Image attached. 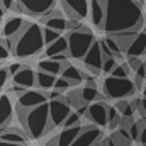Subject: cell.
Segmentation results:
<instances>
[{"mask_svg":"<svg viewBox=\"0 0 146 146\" xmlns=\"http://www.w3.org/2000/svg\"><path fill=\"white\" fill-rule=\"evenodd\" d=\"M80 124H82V115H80L76 110H73L72 114L66 117L63 127H75V126H80Z\"/></svg>","mask_w":146,"mask_h":146,"instance_id":"d6a6232c","label":"cell"},{"mask_svg":"<svg viewBox=\"0 0 146 146\" xmlns=\"http://www.w3.org/2000/svg\"><path fill=\"white\" fill-rule=\"evenodd\" d=\"M121 121H122V115L119 114V110L115 109V106H114V107H110V106H109L107 126H109L110 131H115V129H119V127H121Z\"/></svg>","mask_w":146,"mask_h":146,"instance_id":"4316f807","label":"cell"},{"mask_svg":"<svg viewBox=\"0 0 146 146\" xmlns=\"http://www.w3.org/2000/svg\"><path fill=\"white\" fill-rule=\"evenodd\" d=\"M80 94H82V99L85 104H92V102H97L100 99V94H99L97 87H94V85H85L80 90Z\"/></svg>","mask_w":146,"mask_h":146,"instance_id":"484cf974","label":"cell"},{"mask_svg":"<svg viewBox=\"0 0 146 146\" xmlns=\"http://www.w3.org/2000/svg\"><path fill=\"white\" fill-rule=\"evenodd\" d=\"M63 65H65V63L54 61L53 58H42V60H41V61L37 63V68H39L41 72L51 73V75H61Z\"/></svg>","mask_w":146,"mask_h":146,"instance_id":"603a6c76","label":"cell"},{"mask_svg":"<svg viewBox=\"0 0 146 146\" xmlns=\"http://www.w3.org/2000/svg\"><path fill=\"white\" fill-rule=\"evenodd\" d=\"M0 139L2 141H7V143H17V145H27V141L31 139L27 136V133L24 129H19V127H5L3 131H0Z\"/></svg>","mask_w":146,"mask_h":146,"instance_id":"9a60e30c","label":"cell"},{"mask_svg":"<svg viewBox=\"0 0 146 146\" xmlns=\"http://www.w3.org/2000/svg\"><path fill=\"white\" fill-rule=\"evenodd\" d=\"M124 54H127V58H141L143 54H146V27L133 37Z\"/></svg>","mask_w":146,"mask_h":146,"instance_id":"4fadbf2b","label":"cell"},{"mask_svg":"<svg viewBox=\"0 0 146 146\" xmlns=\"http://www.w3.org/2000/svg\"><path fill=\"white\" fill-rule=\"evenodd\" d=\"M36 85L42 90H51L54 88V83H56V75H51V73H46V72H37L36 75Z\"/></svg>","mask_w":146,"mask_h":146,"instance_id":"cb8c5ba5","label":"cell"},{"mask_svg":"<svg viewBox=\"0 0 146 146\" xmlns=\"http://www.w3.org/2000/svg\"><path fill=\"white\" fill-rule=\"evenodd\" d=\"M65 53H68V37L61 36V37H58L54 42L48 44L46 51L42 54H44V58H51L54 54H65Z\"/></svg>","mask_w":146,"mask_h":146,"instance_id":"44dd1931","label":"cell"},{"mask_svg":"<svg viewBox=\"0 0 146 146\" xmlns=\"http://www.w3.org/2000/svg\"><path fill=\"white\" fill-rule=\"evenodd\" d=\"M68 19H85L90 14V0H60Z\"/></svg>","mask_w":146,"mask_h":146,"instance_id":"ba28073f","label":"cell"},{"mask_svg":"<svg viewBox=\"0 0 146 146\" xmlns=\"http://www.w3.org/2000/svg\"><path fill=\"white\" fill-rule=\"evenodd\" d=\"M10 53H12L10 49H7V48H5L3 44H0V61H3V60H7V58L10 56Z\"/></svg>","mask_w":146,"mask_h":146,"instance_id":"7bdbcfd3","label":"cell"},{"mask_svg":"<svg viewBox=\"0 0 146 146\" xmlns=\"http://www.w3.org/2000/svg\"><path fill=\"white\" fill-rule=\"evenodd\" d=\"M68 54L75 60H83V56L88 53L92 44L95 42L94 33L88 27H82L78 31H68Z\"/></svg>","mask_w":146,"mask_h":146,"instance_id":"277c9868","label":"cell"},{"mask_svg":"<svg viewBox=\"0 0 146 146\" xmlns=\"http://www.w3.org/2000/svg\"><path fill=\"white\" fill-rule=\"evenodd\" d=\"M66 99H68V104L73 106L75 109H78V107H82V106H87V104L83 102V99H82L80 90H73L70 94H66Z\"/></svg>","mask_w":146,"mask_h":146,"instance_id":"f546056e","label":"cell"},{"mask_svg":"<svg viewBox=\"0 0 146 146\" xmlns=\"http://www.w3.org/2000/svg\"><path fill=\"white\" fill-rule=\"evenodd\" d=\"M0 2H2V0H0Z\"/></svg>","mask_w":146,"mask_h":146,"instance_id":"db71d44e","label":"cell"},{"mask_svg":"<svg viewBox=\"0 0 146 146\" xmlns=\"http://www.w3.org/2000/svg\"><path fill=\"white\" fill-rule=\"evenodd\" d=\"M82 27H83V24L78 19H66V31H78Z\"/></svg>","mask_w":146,"mask_h":146,"instance_id":"8d00e7d4","label":"cell"},{"mask_svg":"<svg viewBox=\"0 0 146 146\" xmlns=\"http://www.w3.org/2000/svg\"><path fill=\"white\" fill-rule=\"evenodd\" d=\"M145 97H146V87H145Z\"/></svg>","mask_w":146,"mask_h":146,"instance_id":"816d5d0a","label":"cell"},{"mask_svg":"<svg viewBox=\"0 0 146 146\" xmlns=\"http://www.w3.org/2000/svg\"><path fill=\"white\" fill-rule=\"evenodd\" d=\"M0 146H29V145H17V143H7V141H2V139H0Z\"/></svg>","mask_w":146,"mask_h":146,"instance_id":"bcb514c9","label":"cell"},{"mask_svg":"<svg viewBox=\"0 0 146 146\" xmlns=\"http://www.w3.org/2000/svg\"><path fill=\"white\" fill-rule=\"evenodd\" d=\"M119 65V61H117V58H114V56H110V58H104V65H102V72L104 73H112L114 72V68Z\"/></svg>","mask_w":146,"mask_h":146,"instance_id":"e575fe53","label":"cell"},{"mask_svg":"<svg viewBox=\"0 0 146 146\" xmlns=\"http://www.w3.org/2000/svg\"><path fill=\"white\" fill-rule=\"evenodd\" d=\"M136 85L133 80L127 78H117V76H107L104 80V94L107 99L112 100H122V99H129L136 94Z\"/></svg>","mask_w":146,"mask_h":146,"instance_id":"5b68a950","label":"cell"},{"mask_svg":"<svg viewBox=\"0 0 146 146\" xmlns=\"http://www.w3.org/2000/svg\"><path fill=\"white\" fill-rule=\"evenodd\" d=\"M83 65L87 66V70L92 73H100L102 72V65H104V54H102V48H100V41L95 39V42L92 44V48L88 49V53L83 56Z\"/></svg>","mask_w":146,"mask_h":146,"instance_id":"8fae6325","label":"cell"},{"mask_svg":"<svg viewBox=\"0 0 146 146\" xmlns=\"http://www.w3.org/2000/svg\"><path fill=\"white\" fill-rule=\"evenodd\" d=\"M70 114H72V106L68 104V100H60V99L49 100V119L53 127L63 126Z\"/></svg>","mask_w":146,"mask_h":146,"instance_id":"52a82bcc","label":"cell"},{"mask_svg":"<svg viewBox=\"0 0 146 146\" xmlns=\"http://www.w3.org/2000/svg\"><path fill=\"white\" fill-rule=\"evenodd\" d=\"M145 7H146V2H145Z\"/></svg>","mask_w":146,"mask_h":146,"instance_id":"f5cc1de1","label":"cell"},{"mask_svg":"<svg viewBox=\"0 0 146 146\" xmlns=\"http://www.w3.org/2000/svg\"><path fill=\"white\" fill-rule=\"evenodd\" d=\"M110 138H112V141H114L115 146H131V143H133V138H131L129 131L124 129V127L115 129V133H114Z\"/></svg>","mask_w":146,"mask_h":146,"instance_id":"d4e9b609","label":"cell"},{"mask_svg":"<svg viewBox=\"0 0 146 146\" xmlns=\"http://www.w3.org/2000/svg\"><path fill=\"white\" fill-rule=\"evenodd\" d=\"M36 75L37 72H34L29 65H24V68L21 72H17L12 76V83H17V85H21V87L29 90V88H33L36 85V80H37Z\"/></svg>","mask_w":146,"mask_h":146,"instance_id":"5bb4252c","label":"cell"},{"mask_svg":"<svg viewBox=\"0 0 146 146\" xmlns=\"http://www.w3.org/2000/svg\"><path fill=\"white\" fill-rule=\"evenodd\" d=\"M102 139V131L97 126H85L72 146H95Z\"/></svg>","mask_w":146,"mask_h":146,"instance_id":"7c38bea8","label":"cell"},{"mask_svg":"<svg viewBox=\"0 0 146 146\" xmlns=\"http://www.w3.org/2000/svg\"><path fill=\"white\" fill-rule=\"evenodd\" d=\"M87 117L88 121L97 126V127H104L107 126V117H109V106L104 102V100H97V102H92L88 104V112H87Z\"/></svg>","mask_w":146,"mask_h":146,"instance_id":"9c48e42d","label":"cell"},{"mask_svg":"<svg viewBox=\"0 0 146 146\" xmlns=\"http://www.w3.org/2000/svg\"><path fill=\"white\" fill-rule=\"evenodd\" d=\"M85 126H75V127H63L61 133L56 136L58 138V146H72V143L78 138V134L83 131Z\"/></svg>","mask_w":146,"mask_h":146,"instance_id":"ffe728a7","label":"cell"},{"mask_svg":"<svg viewBox=\"0 0 146 146\" xmlns=\"http://www.w3.org/2000/svg\"><path fill=\"white\" fill-rule=\"evenodd\" d=\"M14 3H15V0H2V2H0V5H2L5 10H12Z\"/></svg>","mask_w":146,"mask_h":146,"instance_id":"ee69618b","label":"cell"},{"mask_svg":"<svg viewBox=\"0 0 146 146\" xmlns=\"http://www.w3.org/2000/svg\"><path fill=\"white\" fill-rule=\"evenodd\" d=\"M46 42L42 37V27L34 22H27L21 34L14 37L12 54L17 58H33L44 49Z\"/></svg>","mask_w":146,"mask_h":146,"instance_id":"3957f363","label":"cell"},{"mask_svg":"<svg viewBox=\"0 0 146 146\" xmlns=\"http://www.w3.org/2000/svg\"><path fill=\"white\" fill-rule=\"evenodd\" d=\"M104 41H106V44L109 46V49L112 51V54H114L115 58H121V56L124 54V51H122L121 44L117 42V39H115L114 36H107L106 39H104Z\"/></svg>","mask_w":146,"mask_h":146,"instance_id":"f1b7e54d","label":"cell"},{"mask_svg":"<svg viewBox=\"0 0 146 146\" xmlns=\"http://www.w3.org/2000/svg\"><path fill=\"white\" fill-rule=\"evenodd\" d=\"M127 65L131 66V70H134V72H138V68L143 65V61L139 60V58H127Z\"/></svg>","mask_w":146,"mask_h":146,"instance_id":"f35d334b","label":"cell"},{"mask_svg":"<svg viewBox=\"0 0 146 146\" xmlns=\"http://www.w3.org/2000/svg\"><path fill=\"white\" fill-rule=\"evenodd\" d=\"M90 19L94 26L99 29H104L106 21V2L104 0H90Z\"/></svg>","mask_w":146,"mask_h":146,"instance_id":"d6986e66","label":"cell"},{"mask_svg":"<svg viewBox=\"0 0 146 146\" xmlns=\"http://www.w3.org/2000/svg\"><path fill=\"white\" fill-rule=\"evenodd\" d=\"M127 131H129L133 141H138V143H139V138H141V121H134V122L129 126Z\"/></svg>","mask_w":146,"mask_h":146,"instance_id":"836d02e7","label":"cell"},{"mask_svg":"<svg viewBox=\"0 0 146 146\" xmlns=\"http://www.w3.org/2000/svg\"><path fill=\"white\" fill-rule=\"evenodd\" d=\"M12 114H14V106H12L10 97L7 94L0 95V131H3L5 127L10 126Z\"/></svg>","mask_w":146,"mask_h":146,"instance_id":"ac0fdd59","label":"cell"},{"mask_svg":"<svg viewBox=\"0 0 146 146\" xmlns=\"http://www.w3.org/2000/svg\"><path fill=\"white\" fill-rule=\"evenodd\" d=\"M7 68H9V73L14 76V75H15L17 72H21V70L24 68V65H21V63H12V65H9Z\"/></svg>","mask_w":146,"mask_h":146,"instance_id":"b9f144b4","label":"cell"},{"mask_svg":"<svg viewBox=\"0 0 146 146\" xmlns=\"http://www.w3.org/2000/svg\"><path fill=\"white\" fill-rule=\"evenodd\" d=\"M143 117H146V97H143L141 99V106H139V110H138Z\"/></svg>","mask_w":146,"mask_h":146,"instance_id":"f6af8a7d","label":"cell"},{"mask_svg":"<svg viewBox=\"0 0 146 146\" xmlns=\"http://www.w3.org/2000/svg\"><path fill=\"white\" fill-rule=\"evenodd\" d=\"M46 146H58V138L54 136V138H51L48 143H46Z\"/></svg>","mask_w":146,"mask_h":146,"instance_id":"7dc6e473","label":"cell"},{"mask_svg":"<svg viewBox=\"0 0 146 146\" xmlns=\"http://www.w3.org/2000/svg\"><path fill=\"white\" fill-rule=\"evenodd\" d=\"M27 22L24 21V19H21V17H17V15H14V17H9L7 21H5V24L2 26V36L3 37H17L21 34V31L24 29V26H26Z\"/></svg>","mask_w":146,"mask_h":146,"instance_id":"e0dca14e","label":"cell"},{"mask_svg":"<svg viewBox=\"0 0 146 146\" xmlns=\"http://www.w3.org/2000/svg\"><path fill=\"white\" fill-rule=\"evenodd\" d=\"M48 99H49L48 94H44L41 90L29 88V90H26L24 94H21L17 97V107L19 109H33V107L41 106V104H46Z\"/></svg>","mask_w":146,"mask_h":146,"instance_id":"30bf717a","label":"cell"},{"mask_svg":"<svg viewBox=\"0 0 146 146\" xmlns=\"http://www.w3.org/2000/svg\"><path fill=\"white\" fill-rule=\"evenodd\" d=\"M115 109L119 110V114H121L122 117H133V115H134V112H136V109L133 107V102H129L127 99L117 100Z\"/></svg>","mask_w":146,"mask_h":146,"instance_id":"83f0119b","label":"cell"},{"mask_svg":"<svg viewBox=\"0 0 146 146\" xmlns=\"http://www.w3.org/2000/svg\"><path fill=\"white\" fill-rule=\"evenodd\" d=\"M22 9L24 14L33 15V17H42L48 12H51L56 5V0H17Z\"/></svg>","mask_w":146,"mask_h":146,"instance_id":"8992f818","label":"cell"},{"mask_svg":"<svg viewBox=\"0 0 146 146\" xmlns=\"http://www.w3.org/2000/svg\"><path fill=\"white\" fill-rule=\"evenodd\" d=\"M42 37H44V42H46V46H48V44L54 42L58 37H61V33H60V31H54V29H51V27H48V26H44V27H42Z\"/></svg>","mask_w":146,"mask_h":146,"instance_id":"4dcf8cb0","label":"cell"},{"mask_svg":"<svg viewBox=\"0 0 146 146\" xmlns=\"http://www.w3.org/2000/svg\"><path fill=\"white\" fill-rule=\"evenodd\" d=\"M70 87H73L72 83L66 80V78H63V76H60V78H56V83H54V88L56 90H60V92H63V90H68Z\"/></svg>","mask_w":146,"mask_h":146,"instance_id":"d590c367","label":"cell"},{"mask_svg":"<svg viewBox=\"0 0 146 146\" xmlns=\"http://www.w3.org/2000/svg\"><path fill=\"white\" fill-rule=\"evenodd\" d=\"M41 24H44V26H48V27H51L54 31H60V33L66 31V19L56 9H53L51 12H48L46 15H42L41 17Z\"/></svg>","mask_w":146,"mask_h":146,"instance_id":"2e32d148","label":"cell"},{"mask_svg":"<svg viewBox=\"0 0 146 146\" xmlns=\"http://www.w3.org/2000/svg\"><path fill=\"white\" fill-rule=\"evenodd\" d=\"M100 48H102V54H104V58H110V56H114V54H112V51L109 49V46L106 44V41H104V39L100 41ZM114 58H115V56H114Z\"/></svg>","mask_w":146,"mask_h":146,"instance_id":"60d3db41","label":"cell"},{"mask_svg":"<svg viewBox=\"0 0 146 146\" xmlns=\"http://www.w3.org/2000/svg\"><path fill=\"white\" fill-rule=\"evenodd\" d=\"M0 33H2V22H0Z\"/></svg>","mask_w":146,"mask_h":146,"instance_id":"f907efd6","label":"cell"},{"mask_svg":"<svg viewBox=\"0 0 146 146\" xmlns=\"http://www.w3.org/2000/svg\"><path fill=\"white\" fill-rule=\"evenodd\" d=\"M19 121L22 122L24 131L31 139H41L44 134H48L53 126L49 119V102L41 104L33 109H19L17 107Z\"/></svg>","mask_w":146,"mask_h":146,"instance_id":"7a4b0ae2","label":"cell"},{"mask_svg":"<svg viewBox=\"0 0 146 146\" xmlns=\"http://www.w3.org/2000/svg\"><path fill=\"white\" fill-rule=\"evenodd\" d=\"M138 2H139V3H141V5H143V3H145L146 0H138Z\"/></svg>","mask_w":146,"mask_h":146,"instance_id":"681fc988","label":"cell"},{"mask_svg":"<svg viewBox=\"0 0 146 146\" xmlns=\"http://www.w3.org/2000/svg\"><path fill=\"white\" fill-rule=\"evenodd\" d=\"M9 76H10V73H9V68H3V66H0V90L7 85V82H9Z\"/></svg>","mask_w":146,"mask_h":146,"instance_id":"74e56055","label":"cell"},{"mask_svg":"<svg viewBox=\"0 0 146 146\" xmlns=\"http://www.w3.org/2000/svg\"><path fill=\"white\" fill-rule=\"evenodd\" d=\"M60 76L66 78L73 87H75V85H80V83L83 82V72H80L76 66H73L72 63H68V61L63 65V70H61V75H60Z\"/></svg>","mask_w":146,"mask_h":146,"instance_id":"7402d4cb","label":"cell"},{"mask_svg":"<svg viewBox=\"0 0 146 146\" xmlns=\"http://www.w3.org/2000/svg\"><path fill=\"white\" fill-rule=\"evenodd\" d=\"M139 143L143 146H146V117H143V121H141V138H139Z\"/></svg>","mask_w":146,"mask_h":146,"instance_id":"ab89813d","label":"cell"},{"mask_svg":"<svg viewBox=\"0 0 146 146\" xmlns=\"http://www.w3.org/2000/svg\"><path fill=\"white\" fill-rule=\"evenodd\" d=\"M129 73H131V66H129L127 61H126V63H119L110 75H112V76H117V78H127Z\"/></svg>","mask_w":146,"mask_h":146,"instance_id":"1f68e13d","label":"cell"},{"mask_svg":"<svg viewBox=\"0 0 146 146\" xmlns=\"http://www.w3.org/2000/svg\"><path fill=\"white\" fill-rule=\"evenodd\" d=\"M145 24L141 3L138 0H106L104 29L107 36L121 33H139Z\"/></svg>","mask_w":146,"mask_h":146,"instance_id":"6da1fadb","label":"cell"},{"mask_svg":"<svg viewBox=\"0 0 146 146\" xmlns=\"http://www.w3.org/2000/svg\"><path fill=\"white\" fill-rule=\"evenodd\" d=\"M5 12H7V10H5V9H3V7L0 5V21L3 19V15H5Z\"/></svg>","mask_w":146,"mask_h":146,"instance_id":"c3c4849f","label":"cell"}]
</instances>
